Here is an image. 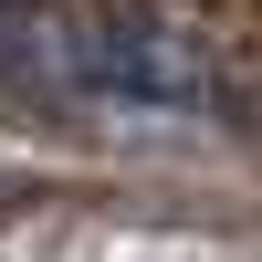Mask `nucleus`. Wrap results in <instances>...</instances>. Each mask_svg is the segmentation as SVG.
I'll return each mask as SVG.
<instances>
[{
    "label": "nucleus",
    "mask_w": 262,
    "mask_h": 262,
    "mask_svg": "<svg viewBox=\"0 0 262 262\" xmlns=\"http://www.w3.org/2000/svg\"><path fill=\"white\" fill-rule=\"evenodd\" d=\"M63 74L95 84V95H126V105H158V116H221V84L210 63L189 53L168 21H63Z\"/></svg>",
    "instance_id": "1"
}]
</instances>
